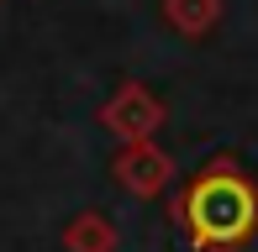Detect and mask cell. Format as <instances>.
I'll return each instance as SVG.
<instances>
[{
  "label": "cell",
  "mask_w": 258,
  "mask_h": 252,
  "mask_svg": "<svg viewBox=\"0 0 258 252\" xmlns=\"http://www.w3.org/2000/svg\"><path fill=\"white\" fill-rule=\"evenodd\" d=\"M100 126H105L111 137H121V142H153L158 126H163V100H158L148 84L126 79V84L100 105Z\"/></svg>",
  "instance_id": "2"
},
{
  "label": "cell",
  "mask_w": 258,
  "mask_h": 252,
  "mask_svg": "<svg viewBox=\"0 0 258 252\" xmlns=\"http://www.w3.org/2000/svg\"><path fill=\"white\" fill-rule=\"evenodd\" d=\"M174 215L195 252H237L258 236V184L221 158L184 184Z\"/></svg>",
  "instance_id": "1"
},
{
  "label": "cell",
  "mask_w": 258,
  "mask_h": 252,
  "mask_svg": "<svg viewBox=\"0 0 258 252\" xmlns=\"http://www.w3.org/2000/svg\"><path fill=\"white\" fill-rule=\"evenodd\" d=\"M163 21L179 37H206L221 21V0H163Z\"/></svg>",
  "instance_id": "4"
},
{
  "label": "cell",
  "mask_w": 258,
  "mask_h": 252,
  "mask_svg": "<svg viewBox=\"0 0 258 252\" xmlns=\"http://www.w3.org/2000/svg\"><path fill=\"white\" fill-rule=\"evenodd\" d=\"M111 174H116V184H121L126 194H137V200H153V194L169 189L174 163H169V153H163L158 142H121V153H116Z\"/></svg>",
  "instance_id": "3"
},
{
  "label": "cell",
  "mask_w": 258,
  "mask_h": 252,
  "mask_svg": "<svg viewBox=\"0 0 258 252\" xmlns=\"http://www.w3.org/2000/svg\"><path fill=\"white\" fill-rule=\"evenodd\" d=\"M63 247L69 252H116V226L100 210H85L63 226Z\"/></svg>",
  "instance_id": "5"
}]
</instances>
